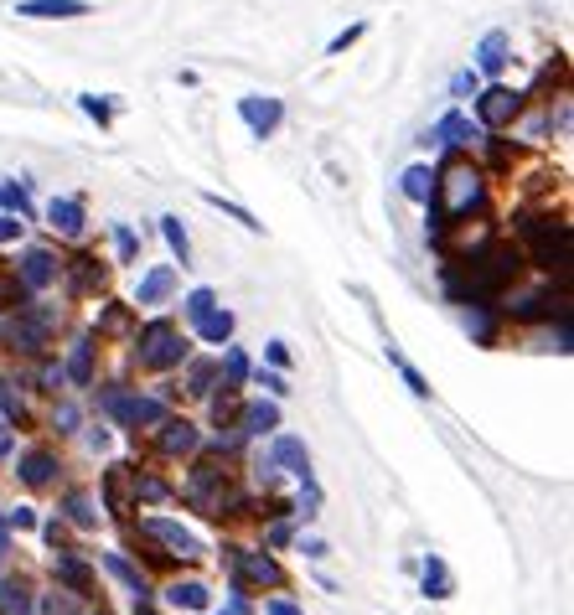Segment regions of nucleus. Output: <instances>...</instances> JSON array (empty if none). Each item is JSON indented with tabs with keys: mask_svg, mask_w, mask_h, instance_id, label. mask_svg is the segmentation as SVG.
<instances>
[{
	"mask_svg": "<svg viewBox=\"0 0 574 615\" xmlns=\"http://www.w3.org/2000/svg\"><path fill=\"white\" fill-rule=\"evenodd\" d=\"M11 522H16V528H37V517L26 512V507H16V512H11Z\"/></svg>",
	"mask_w": 574,
	"mask_h": 615,
	"instance_id": "13d9d810",
	"label": "nucleus"
},
{
	"mask_svg": "<svg viewBox=\"0 0 574 615\" xmlns=\"http://www.w3.org/2000/svg\"><path fill=\"white\" fill-rule=\"evenodd\" d=\"M207 207H218V212H223V218H238V223H244L249 233H259V218H254V212H249V207H238V202H223L218 192H207Z\"/></svg>",
	"mask_w": 574,
	"mask_h": 615,
	"instance_id": "4c0bfd02",
	"label": "nucleus"
},
{
	"mask_svg": "<svg viewBox=\"0 0 574 615\" xmlns=\"http://www.w3.org/2000/svg\"><path fill=\"white\" fill-rule=\"evenodd\" d=\"M11 548V533H6V517H0V553H6Z\"/></svg>",
	"mask_w": 574,
	"mask_h": 615,
	"instance_id": "bf43d9fd",
	"label": "nucleus"
},
{
	"mask_svg": "<svg viewBox=\"0 0 574 615\" xmlns=\"http://www.w3.org/2000/svg\"><path fill=\"white\" fill-rule=\"evenodd\" d=\"M233 569V590H249V584H269V590H285V569L269 559V553H249V548H228L223 553Z\"/></svg>",
	"mask_w": 574,
	"mask_h": 615,
	"instance_id": "0eeeda50",
	"label": "nucleus"
},
{
	"mask_svg": "<svg viewBox=\"0 0 574 615\" xmlns=\"http://www.w3.org/2000/svg\"><path fill=\"white\" fill-rule=\"evenodd\" d=\"M16 11L32 21H73V16H88V0H21Z\"/></svg>",
	"mask_w": 574,
	"mask_h": 615,
	"instance_id": "2eb2a0df",
	"label": "nucleus"
},
{
	"mask_svg": "<svg viewBox=\"0 0 574 615\" xmlns=\"http://www.w3.org/2000/svg\"><path fill=\"white\" fill-rule=\"evenodd\" d=\"M166 600H171V605H181V610H207V605H213V595H207V584H197V579H187V584H171Z\"/></svg>",
	"mask_w": 574,
	"mask_h": 615,
	"instance_id": "7c9ffc66",
	"label": "nucleus"
},
{
	"mask_svg": "<svg viewBox=\"0 0 574 615\" xmlns=\"http://www.w3.org/2000/svg\"><path fill=\"white\" fill-rule=\"evenodd\" d=\"M47 223H52L57 233L78 238V233H83V207H78L73 197H52V202H47Z\"/></svg>",
	"mask_w": 574,
	"mask_h": 615,
	"instance_id": "aec40b11",
	"label": "nucleus"
},
{
	"mask_svg": "<svg viewBox=\"0 0 574 615\" xmlns=\"http://www.w3.org/2000/svg\"><path fill=\"white\" fill-rule=\"evenodd\" d=\"M192 321H197L202 342H228V336H233V311H218V305H207V311L192 316Z\"/></svg>",
	"mask_w": 574,
	"mask_h": 615,
	"instance_id": "393cba45",
	"label": "nucleus"
},
{
	"mask_svg": "<svg viewBox=\"0 0 574 615\" xmlns=\"http://www.w3.org/2000/svg\"><path fill=\"white\" fill-rule=\"evenodd\" d=\"M171 290H176V274H171V269H150V274H140L135 300H140V305H161Z\"/></svg>",
	"mask_w": 574,
	"mask_h": 615,
	"instance_id": "4be33fe9",
	"label": "nucleus"
},
{
	"mask_svg": "<svg viewBox=\"0 0 574 615\" xmlns=\"http://www.w3.org/2000/svg\"><path fill=\"white\" fill-rule=\"evenodd\" d=\"M362 32H368V26H362V21H357V26H347V32H342V37H337V42H331V47H326V52H331V57H342V52H347V47H352V42H362Z\"/></svg>",
	"mask_w": 574,
	"mask_h": 615,
	"instance_id": "c03bdc74",
	"label": "nucleus"
},
{
	"mask_svg": "<svg viewBox=\"0 0 574 615\" xmlns=\"http://www.w3.org/2000/svg\"><path fill=\"white\" fill-rule=\"evenodd\" d=\"M140 533H145V538L171 543V553H187V559H192V553H202L197 533H187V528H181V522H171V517H145V522H140Z\"/></svg>",
	"mask_w": 574,
	"mask_h": 615,
	"instance_id": "9b49d317",
	"label": "nucleus"
},
{
	"mask_svg": "<svg viewBox=\"0 0 574 615\" xmlns=\"http://www.w3.org/2000/svg\"><path fill=\"white\" fill-rule=\"evenodd\" d=\"M213 419H218V424H233V419H238V398H233V393H218V398H213Z\"/></svg>",
	"mask_w": 574,
	"mask_h": 615,
	"instance_id": "37998d69",
	"label": "nucleus"
},
{
	"mask_svg": "<svg viewBox=\"0 0 574 615\" xmlns=\"http://www.w3.org/2000/svg\"><path fill=\"white\" fill-rule=\"evenodd\" d=\"M26 295H32V290H26V285L16 280V269H0V311H11V305H21Z\"/></svg>",
	"mask_w": 574,
	"mask_h": 615,
	"instance_id": "e433bc0d",
	"label": "nucleus"
},
{
	"mask_svg": "<svg viewBox=\"0 0 574 615\" xmlns=\"http://www.w3.org/2000/svg\"><path fill=\"white\" fill-rule=\"evenodd\" d=\"M42 615H78V610H73V600H63V595H47V600H42Z\"/></svg>",
	"mask_w": 574,
	"mask_h": 615,
	"instance_id": "8fccbe9b",
	"label": "nucleus"
},
{
	"mask_svg": "<svg viewBox=\"0 0 574 615\" xmlns=\"http://www.w3.org/2000/svg\"><path fill=\"white\" fill-rule=\"evenodd\" d=\"M518 321H569V300L559 295V290H538V295H528V305H518V311H512Z\"/></svg>",
	"mask_w": 574,
	"mask_h": 615,
	"instance_id": "4468645a",
	"label": "nucleus"
},
{
	"mask_svg": "<svg viewBox=\"0 0 574 615\" xmlns=\"http://www.w3.org/2000/svg\"><path fill=\"white\" fill-rule=\"evenodd\" d=\"M187 378H192L187 388H192L197 398H207V393H213V383H218V362H207V357H202V362H192V367H187Z\"/></svg>",
	"mask_w": 574,
	"mask_h": 615,
	"instance_id": "72a5a7b5",
	"label": "nucleus"
},
{
	"mask_svg": "<svg viewBox=\"0 0 574 615\" xmlns=\"http://www.w3.org/2000/svg\"><path fill=\"white\" fill-rule=\"evenodd\" d=\"M161 233H166V243H171V254H176L181 264H192V243H187V228H181L176 218H161Z\"/></svg>",
	"mask_w": 574,
	"mask_h": 615,
	"instance_id": "f704fd0d",
	"label": "nucleus"
},
{
	"mask_svg": "<svg viewBox=\"0 0 574 615\" xmlns=\"http://www.w3.org/2000/svg\"><path fill=\"white\" fill-rule=\"evenodd\" d=\"M52 336V311H32V316H11L6 326H0V342H6L11 352H42Z\"/></svg>",
	"mask_w": 574,
	"mask_h": 615,
	"instance_id": "6e6552de",
	"label": "nucleus"
},
{
	"mask_svg": "<svg viewBox=\"0 0 574 615\" xmlns=\"http://www.w3.org/2000/svg\"><path fill=\"white\" fill-rule=\"evenodd\" d=\"M269 466H280V471H290V476H300V481H311V450H306V440L280 435L275 450H269Z\"/></svg>",
	"mask_w": 574,
	"mask_h": 615,
	"instance_id": "f8f14e48",
	"label": "nucleus"
},
{
	"mask_svg": "<svg viewBox=\"0 0 574 615\" xmlns=\"http://www.w3.org/2000/svg\"><path fill=\"white\" fill-rule=\"evenodd\" d=\"M57 383H68V373H63L57 362H47V367H42V388H57Z\"/></svg>",
	"mask_w": 574,
	"mask_h": 615,
	"instance_id": "603ef678",
	"label": "nucleus"
},
{
	"mask_svg": "<svg viewBox=\"0 0 574 615\" xmlns=\"http://www.w3.org/2000/svg\"><path fill=\"white\" fill-rule=\"evenodd\" d=\"M0 615H32V595H26L21 579H6V584H0Z\"/></svg>",
	"mask_w": 574,
	"mask_h": 615,
	"instance_id": "2f4dec72",
	"label": "nucleus"
},
{
	"mask_svg": "<svg viewBox=\"0 0 574 615\" xmlns=\"http://www.w3.org/2000/svg\"><path fill=\"white\" fill-rule=\"evenodd\" d=\"M63 373H68L73 383H94V336H78V342H73V357H68Z\"/></svg>",
	"mask_w": 574,
	"mask_h": 615,
	"instance_id": "c85d7f7f",
	"label": "nucleus"
},
{
	"mask_svg": "<svg viewBox=\"0 0 574 615\" xmlns=\"http://www.w3.org/2000/svg\"><path fill=\"white\" fill-rule=\"evenodd\" d=\"M52 280H57L52 249H26V254H21V285H26V290H47Z\"/></svg>",
	"mask_w": 574,
	"mask_h": 615,
	"instance_id": "dca6fc26",
	"label": "nucleus"
},
{
	"mask_svg": "<svg viewBox=\"0 0 574 615\" xmlns=\"http://www.w3.org/2000/svg\"><path fill=\"white\" fill-rule=\"evenodd\" d=\"M238 119L254 130V135H275L280 130V119H285V109H280V99H238Z\"/></svg>",
	"mask_w": 574,
	"mask_h": 615,
	"instance_id": "9d476101",
	"label": "nucleus"
},
{
	"mask_svg": "<svg viewBox=\"0 0 574 615\" xmlns=\"http://www.w3.org/2000/svg\"><path fill=\"white\" fill-rule=\"evenodd\" d=\"M16 476H21V486H32V491L52 486V481H57V455H47V450H26V455L16 460Z\"/></svg>",
	"mask_w": 574,
	"mask_h": 615,
	"instance_id": "ddd939ff",
	"label": "nucleus"
},
{
	"mask_svg": "<svg viewBox=\"0 0 574 615\" xmlns=\"http://www.w3.org/2000/svg\"><path fill=\"white\" fill-rule=\"evenodd\" d=\"M42 538H47L52 548H63V538H68V528H63V517H47V522H42Z\"/></svg>",
	"mask_w": 574,
	"mask_h": 615,
	"instance_id": "09e8293b",
	"label": "nucleus"
},
{
	"mask_svg": "<svg viewBox=\"0 0 574 615\" xmlns=\"http://www.w3.org/2000/svg\"><path fill=\"white\" fill-rule=\"evenodd\" d=\"M135 615H150V605H135Z\"/></svg>",
	"mask_w": 574,
	"mask_h": 615,
	"instance_id": "680f3d73",
	"label": "nucleus"
},
{
	"mask_svg": "<svg viewBox=\"0 0 574 615\" xmlns=\"http://www.w3.org/2000/svg\"><path fill=\"white\" fill-rule=\"evenodd\" d=\"M83 114H94L99 125H109V104H99V99H83Z\"/></svg>",
	"mask_w": 574,
	"mask_h": 615,
	"instance_id": "864d4df0",
	"label": "nucleus"
},
{
	"mask_svg": "<svg viewBox=\"0 0 574 615\" xmlns=\"http://www.w3.org/2000/svg\"><path fill=\"white\" fill-rule=\"evenodd\" d=\"M140 367L145 373H166V367H176V362H187V342H181V331L171 326V321H150L145 331H140Z\"/></svg>",
	"mask_w": 574,
	"mask_h": 615,
	"instance_id": "7ed1b4c3",
	"label": "nucleus"
},
{
	"mask_svg": "<svg viewBox=\"0 0 574 615\" xmlns=\"http://www.w3.org/2000/svg\"><path fill=\"white\" fill-rule=\"evenodd\" d=\"M213 300H218L213 290H207V285H197V290L187 295V316H202V311H207V305H213Z\"/></svg>",
	"mask_w": 574,
	"mask_h": 615,
	"instance_id": "a18cd8bd",
	"label": "nucleus"
},
{
	"mask_svg": "<svg viewBox=\"0 0 574 615\" xmlns=\"http://www.w3.org/2000/svg\"><path fill=\"white\" fill-rule=\"evenodd\" d=\"M450 94H456V99L476 94V73H456V78H450Z\"/></svg>",
	"mask_w": 574,
	"mask_h": 615,
	"instance_id": "3c124183",
	"label": "nucleus"
},
{
	"mask_svg": "<svg viewBox=\"0 0 574 615\" xmlns=\"http://www.w3.org/2000/svg\"><path fill=\"white\" fill-rule=\"evenodd\" d=\"M52 574L63 579L73 595H88V590H94V564L78 559V553H57V559H52Z\"/></svg>",
	"mask_w": 574,
	"mask_h": 615,
	"instance_id": "f3484780",
	"label": "nucleus"
},
{
	"mask_svg": "<svg viewBox=\"0 0 574 615\" xmlns=\"http://www.w3.org/2000/svg\"><path fill=\"white\" fill-rule=\"evenodd\" d=\"M161 455H192L197 450V429L187 419H161V435H156Z\"/></svg>",
	"mask_w": 574,
	"mask_h": 615,
	"instance_id": "a211bd4d",
	"label": "nucleus"
},
{
	"mask_svg": "<svg viewBox=\"0 0 574 615\" xmlns=\"http://www.w3.org/2000/svg\"><path fill=\"white\" fill-rule=\"evenodd\" d=\"M166 497H171V486H166V481L140 476V471H135V502H166Z\"/></svg>",
	"mask_w": 574,
	"mask_h": 615,
	"instance_id": "a19ab883",
	"label": "nucleus"
},
{
	"mask_svg": "<svg viewBox=\"0 0 574 615\" xmlns=\"http://www.w3.org/2000/svg\"><path fill=\"white\" fill-rule=\"evenodd\" d=\"M435 197H440V218L435 223H466V212L481 202V171L471 161H450L445 171H435Z\"/></svg>",
	"mask_w": 574,
	"mask_h": 615,
	"instance_id": "f03ea898",
	"label": "nucleus"
},
{
	"mask_svg": "<svg viewBox=\"0 0 574 615\" xmlns=\"http://www.w3.org/2000/svg\"><path fill=\"white\" fill-rule=\"evenodd\" d=\"M404 197L419 202V207H430L435 202V171L430 166H409L404 171Z\"/></svg>",
	"mask_w": 574,
	"mask_h": 615,
	"instance_id": "cd10ccee",
	"label": "nucleus"
},
{
	"mask_svg": "<svg viewBox=\"0 0 574 615\" xmlns=\"http://www.w3.org/2000/svg\"><path fill=\"white\" fill-rule=\"evenodd\" d=\"M476 114H481V125H487V130H507L512 119L523 114V94L497 83V88H487V94H476Z\"/></svg>",
	"mask_w": 574,
	"mask_h": 615,
	"instance_id": "1a4fd4ad",
	"label": "nucleus"
},
{
	"mask_svg": "<svg viewBox=\"0 0 574 615\" xmlns=\"http://www.w3.org/2000/svg\"><path fill=\"white\" fill-rule=\"evenodd\" d=\"M476 68H481V73H502V68H507V32H487V37H481Z\"/></svg>",
	"mask_w": 574,
	"mask_h": 615,
	"instance_id": "a878e982",
	"label": "nucleus"
},
{
	"mask_svg": "<svg viewBox=\"0 0 574 615\" xmlns=\"http://www.w3.org/2000/svg\"><path fill=\"white\" fill-rule=\"evenodd\" d=\"M269 615H300V605H290V600H269Z\"/></svg>",
	"mask_w": 574,
	"mask_h": 615,
	"instance_id": "4d7b16f0",
	"label": "nucleus"
},
{
	"mask_svg": "<svg viewBox=\"0 0 574 615\" xmlns=\"http://www.w3.org/2000/svg\"><path fill=\"white\" fill-rule=\"evenodd\" d=\"M130 491H135L130 466H109L104 471V502H109V512H125L130 507Z\"/></svg>",
	"mask_w": 574,
	"mask_h": 615,
	"instance_id": "412c9836",
	"label": "nucleus"
},
{
	"mask_svg": "<svg viewBox=\"0 0 574 615\" xmlns=\"http://www.w3.org/2000/svg\"><path fill=\"white\" fill-rule=\"evenodd\" d=\"M99 331H114V336H125V331H130V305H119V300H114L109 311L99 316Z\"/></svg>",
	"mask_w": 574,
	"mask_h": 615,
	"instance_id": "79ce46f5",
	"label": "nucleus"
},
{
	"mask_svg": "<svg viewBox=\"0 0 574 615\" xmlns=\"http://www.w3.org/2000/svg\"><path fill=\"white\" fill-rule=\"evenodd\" d=\"M512 274H518V254L512 249H487V254H476L466 264V274L456 269H445V295L450 300H471V305H487Z\"/></svg>",
	"mask_w": 574,
	"mask_h": 615,
	"instance_id": "f257e3e1",
	"label": "nucleus"
},
{
	"mask_svg": "<svg viewBox=\"0 0 574 615\" xmlns=\"http://www.w3.org/2000/svg\"><path fill=\"white\" fill-rule=\"evenodd\" d=\"M99 409L114 419V424H125V429H150V424H161L166 409L156 404V398H140L130 388H104L99 393Z\"/></svg>",
	"mask_w": 574,
	"mask_h": 615,
	"instance_id": "20e7f679",
	"label": "nucleus"
},
{
	"mask_svg": "<svg viewBox=\"0 0 574 615\" xmlns=\"http://www.w3.org/2000/svg\"><path fill=\"white\" fill-rule=\"evenodd\" d=\"M88 290H104V269H99V259L78 254L73 274H68V295H88Z\"/></svg>",
	"mask_w": 574,
	"mask_h": 615,
	"instance_id": "5701e85b",
	"label": "nucleus"
},
{
	"mask_svg": "<svg viewBox=\"0 0 574 615\" xmlns=\"http://www.w3.org/2000/svg\"><path fill=\"white\" fill-rule=\"evenodd\" d=\"M419 584H425V600H450L456 595V579H450V569H445V559H425V569H419Z\"/></svg>",
	"mask_w": 574,
	"mask_h": 615,
	"instance_id": "6ab92c4d",
	"label": "nucleus"
},
{
	"mask_svg": "<svg viewBox=\"0 0 574 615\" xmlns=\"http://www.w3.org/2000/svg\"><path fill=\"white\" fill-rule=\"evenodd\" d=\"M114 243H119V259H135V254H140V243H135L130 228H114Z\"/></svg>",
	"mask_w": 574,
	"mask_h": 615,
	"instance_id": "de8ad7c7",
	"label": "nucleus"
},
{
	"mask_svg": "<svg viewBox=\"0 0 574 615\" xmlns=\"http://www.w3.org/2000/svg\"><path fill=\"white\" fill-rule=\"evenodd\" d=\"M52 424H57V429H63V435H73V429H78V409H73V404H57V414H52Z\"/></svg>",
	"mask_w": 574,
	"mask_h": 615,
	"instance_id": "49530a36",
	"label": "nucleus"
},
{
	"mask_svg": "<svg viewBox=\"0 0 574 615\" xmlns=\"http://www.w3.org/2000/svg\"><path fill=\"white\" fill-rule=\"evenodd\" d=\"M300 553H311V559H326V543H321V538H300Z\"/></svg>",
	"mask_w": 574,
	"mask_h": 615,
	"instance_id": "6e6d98bb",
	"label": "nucleus"
},
{
	"mask_svg": "<svg viewBox=\"0 0 574 615\" xmlns=\"http://www.w3.org/2000/svg\"><path fill=\"white\" fill-rule=\"evenodd\" d=\"M187 497H192L207 517H218V512H228V507L238 502V491H233V481H228L223 466H197L192 481H187Z\"/></svg>",
	"mask_w": 574,
	"mask_h": 615,
	"instance_id": "423d86ee",
	"label": "nucleus"
},
{
	"mask_svg": "<svg viewBox=\"0 0 574 615\" xmlns=\"http://www.w3.org/2000/svg\"><path fill=\"white\" fill-rule=\"evenodd\" d=\"M466 331L476 336L481 347H492V336H497V326H492V316L481 311V305H471V316H466Z\"/></svg>",
	"mask_w": 574,
	"mask_h": 615,
	"instance_id": "ea45409f",
	"label": "nucleus"
},
{
	"mask_svg": "<svg viewBox=\"0 0 574 615\" xmlns=\"http://www.w3.org/2000/svg\"><path fill=\"white\" fill-rule=\"evenodd\" d=\"M523 233L533 238V259L543 269H569V223H554V218H523Z\"/></svg>",
	"mask_w": 574,
	"mask_h": 615,
	"instance_id": "39448f33",
	"label": "nucleus"
},
{
	"mask_svg": "<svg viewBox=\"0 0 574 615\" xmlns=\"http://www.w3.org/2000/svg\"><path fill=\"white\" fill-rule=\"evenodd\" d=\"M0 455H11V435H6V429H0Z\"/></svg>",
	"mask_w": 574,
	"mask_h": 615,
	"instance_id": "052dcab7",
	"label": "nucleus"
},
{
	"mask_svg": "<svg viewBox=\"0 0 574 615\" xmlns=\"http://www.w3.org/2000/svg\"><path fill=\"white\" fill-rule=\"evenodd\" d=\"M238 419H244V435H269V429L280 424V404H249V409H238Z\"/></svg>",
	"mask_w": 574,
	"mask_h": 615,
	"instance_id": "c756f323",
	"label": "nucleus"
},
{
	"mask_svg": "<svg viewBox=\"0 0 574 615\" xmlns=\"http://www.w3.org/2000/svg\"><path fill=\"white\" fill-rule=\"evenodd\" d=\"M104 569L125 584V590H135V605H150V590H145V579L135 574V564L130 559H119V553H104Z\"/></svg>",
	"mask_w": 574,
	"mask_h": 615,
	"instance_id": "bb28decb",
	"label": "nucleus"
},
{
	"mask_svg": "<svg viewBox=\"0 0 574 615\" xmlns=\"http://www.w3.org/2000/svg\"><path fill=\"white\" fill-rule=\"evenodd\" d=\"M388 362H394V367H399V373H404V383H409V388H414L419 398H430V383H425V378H419V367H414V362H409V357H404L399 347H388Z\"/></svg>",
	"mask_w": 574,
	"mask_h": 615,
	"instance_id": "c9c22d12",
	"label": "nucleus"
},
{
	"mask_svg": "<svg viewBox=\"0 0 574 615\" xmlns=\"http://www.w3.org/2000/svg\"><path fill=\"white\" fill-rule=\"evenodd\" d=\"M223 378H228L223 388H238V383L249 378V357L238 352V347H228V352H223Z\"/></svg>",
	"mask_w": 574,
	"mask_h": 615,
	"instance_id": "58836bf2",
	"label": "nucleus"
},
{
	"mask_svg": "<svg viewBox=\"0 0 574 615\" xmlns=\"http://www.w3.org/2000/svg\"><path fill=\"white\" fill-rule=\"evenodd\" d=\"M63 517L73 522V528H83V533L99 528V512H94V497H88V491H68V497H63Z\"/></svg>",
	"mask_w": 574,
	"mask_h": 615,
	"instance_id": "b1692460",
	"label": "nucleus"
},
{
	"mask_svg": "<svg viewBox=\"0 0 574 615\" xmlns=\"http://www.w3.org/2000/svg\"><path fill=\"white\" fill-rule=\"evenodd\" d=\"M259 383H264V388H269V393H275V398H280V393H285V388H290V383H285V378H280V373H259Z\"/></svg>",
	"mask_w": 574,
	"mask_h": 615,
	"instance_id": "5fc2aeb1",
	"label": "nucleus"
},
{
	"mask_svg": "<svg viewBox=\"0 0 574 615\" xmlns=\"http://www.w3.org/2000/svg\"><path fill=\"white\" fill-rule=\"evenodd\" d=\"M435 135L445 140V145H471L476 140V130H471V119H461V114H445L440 125H435Z\"/></svg>",
	"mask_w": 574,
	"mask_h": 615,
	"instance_id": "473e14b6",
	"label": "nucleus"
}]
</instances>
